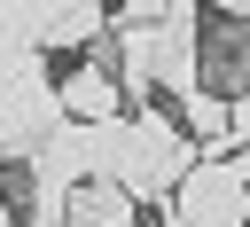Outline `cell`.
Masks as SVG:
<instances>
[{"label": "cell", "mask_w": 250, "mask_h": 227, "mask_svg": "<svg viewBox=\"0 0 250 227\" xmlns=\"http://www.w3.org/2000/svg\"><path fill=\"white\" fill-rule=\"evenodd\" d=\"M94 157H102V180L125 188L133 204H172L180 180L203 164L195 133L180 117H164V110H125V117L94 125Z\"/></svg>", "instance_id": "6da1fadb"}, {"label": "cell", "mask_w": 250, "mask_h": 227, "mask_svg": "<svg viewBox=\"0 0 250 227\" xmlns=\"http://www.w3.org/2000/svg\"><path fill=\"white\" fill-rule=\"evenodd\" d=\"M55 125L62 78H47V55H0V164H31Z\"/></svg>", "instance_id": "7a4b0ae2"}, {"label": "cell", "mask_w": 250, "mask_h": 227, "mask_svg": "<svg viewBox=\"0 0 250 227\" xmlns=\"http://www.w3.org/2000/svg\"><path fill=\"white\" fill-rule=\"evenodd\" d=\"M164 219L172 227H250V180L234 172V157H203L164 204Z\"/></svg>", "instance_id": "3957f363"}, {"label": "cell", "mask_w": 250, "mask_h": 227, "mask_svg": "<svg viewBox=\"0 0 250 227\" xmlns=\"http://www.w3.org/2000/svg\"><path fill=\"white\" fill-rule=\"evenodd\" d=\"M62 117H70V125H109V117H125V86H117V70H109L102 55H86L78 70H62Z\"/></svg>", "instance_id": "277c9868"}, {"label": "cell", "mask_w": 250, "mask_h": 227, "mask_svg": "<svg viewBox=\"0 0 250 227\" xmlns=\"http://www.w3.org/2000/svg\"><path fill=\"white\" fill-rule=\"evenodd\" d=\"M102 39H109V8H94V0H47V8H39V47H47V55H55V47H62V55H78V47L94 55Z\"/></svg>", "instance_id": "5b68a950"}, {"label": "cell", "mask_w": 250, "mask_h": 227, "mask_svg": "<svg viewBox=\"0 0 250 227\" xmlns=\"http://www.w3.org/2000/svg\"><path fill=\"white\" fill-rule=\"evenodd\" d=\"M62 227H141V204H133L125 188L94 180V188H78V196H70V219H62Z\"/></svg>", "instance_id": "8992f818"}, {"label": "cell", "mask_w": 250, "mask_h": 227, "mask_svg": "<svg viewBox=\"0 0 250 227\" xmlns=\"http://www.w3.org/2000/svg\"><path fill=\"white\" fill-rule=\"evenodd\" d=\"M0 55H47L39 47V0H0Z\"/></svg>", "instance_id": "52a82bcc"}, {"label": "cell", "mask_w": 250, "mask_h": 227, "mask_svg": "<svg viewBox=\"0 0 250 227\" xmlns=\"http://www.w3.org/2000/svg\"><path fill=\"white\" fill-rule=\"evenodd\" d=\"M234 149H250V94H234Z\"/></svg>", "instance_id": "ba28073f"}, {"label": "cell", "mask_w": 250, "mask_h": 227, "mask_svg": "<svg viewBox=\"0 0 250 227\" xmlns=\"http://www.w3.org/2000/svg\"><path fill=\"white\" fill-rule=\"evenodd\" d=\"M234 172H242V180H250V149H234Z\"/></svg>", "instance_id": "9c48e42d"}, {"label": "cell", "mask_w": 250, "mask_h": 227, "mask_svg": "<svg viewBox=\"0 0 250 227\" xmlns=\"http://www.w3.org/2000/svg\"><path fill=\"white\" fill-rule=\"evenodd\" d=\"M0 227H16V219H8V196H0Z\"/></svg>", "instance_id": "30bf717a"}, {"label": "cell", "mask_w": 250, "mask_h": 227, "mask_svg": "<svg viewBox=\"0 0 250 227\" xmlns=\"http://www.w3.org/2000/svg\"><path fill=\"white\" fill-rule=\"evenodd\" d=\"M16 227H55V219H16Z\"/></svg>", "instance_id": "8fae6325"}, {"label": "cell", "mask_w": 250, "mask_h": 227, "mask_svg": "<svg viewBox=\"0 0 250 227\" xmlns=\"http://www.w3.org/2000/svg\"><path fill=\"white\" fill-rule=\"evenodd\" d=\"M141 227H172V219H141Z\"/></svg>", "instance_id": "7c38bea8"}]
</instances>
